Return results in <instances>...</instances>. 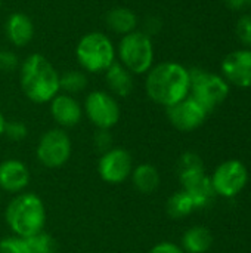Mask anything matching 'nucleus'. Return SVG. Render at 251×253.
I'll return each mask as SVG.
<instances>
[{
    "mask_svg": "<svg viewBox=\"0 0 251 253\" xmlns=\"http://www.w3.org/2000/svg\"><path fill=\"white\" fill-rule=\"evenodd\" d=\"M180 182L183 185V190L192 199L195 209H201V208L209 206L216 196L212 179L209 176H206L204 172L186 176V178L180 179Z\"/></svg>",
    "mask_w": 251,
    "mask_h": 253,
    "instance_id": "obj_15",
    "label": "nucleus"
},
{
    "mask_svg": "<svg viewBox=\"0 0 251 253\" xmlns=\"http://www.w3.org/2000/svg\"><path fill=\"white\" fill-rule=\"evenodd\" d=\"M19 59L18 55L12 50H0V70L4 73H12L15 70H19Z\"/></svg>",
    "mask_w": 251,
    "mask_h": 253,
    "instance_id": "obj_28",
    "label": "nucleus"
},
{
    "mask_svg": "<svg viewBox=\"0 0 251 253\" xmlns=\"http://www.w3.org/2000/svg\"><path fill=\"white\" fill-rule=\"evenodd\" d=\"M189 96H192L207 113L220 105L229 95L228 82L203 68L189 70Z\"/></svg>",
    "mask_w": 251,
    "mask_h": 253,
    "instance_id": "obj_6",
    "label": "nucleus"
},
{
    "mask_svg": "<svg viewBox=\"0 0 251 253\" xmlns=\"http://www.w3.org/2000/svg\"><path fill=\"white\" fill-rule=\"evenodd\" d=\"M189 70L178 62H160L146 73V95L166 108L189 96Z\"/></svg>",
    "mask_w": 251,
    "mask_h": 253,
    "instance_id": "obj_1",
    "label": "nucleus"
},
{
    "mask_svg": "<svg viewBox=\"0 0 251 253\" xmlns=\"http://www.w3.org/2000/svg\"><path fill=\"white\" fill-rule=\"evenodd\" d=\"M93 142H95V147L99 151H102V154L112 148V136H111L109 130H107V129H98V132H95Z\"/></svg>",
    "mask_w": 251,
    "mask_h": 253,
    "instance_id": "obj_29",
    "label": "nucleus"
},
{
    "mask_svg": "<svg viewBox=\"0 0 251 253\" xmlns=\"http://www.w3.org/2000/svg\"><path fill=\"white\" fill-rule=\"evenodd\" d=\"M30 184V170L25 163L7 159L0 163V188L7 193H22Z\"/></svg>",
    "mask_w": 251,
    "mask_h": 253,
    "instance_id": "obj_14",
    "label": "nucleus"
},
{
    "mask_svg": "<svg viewBox=\"0 0 251 253\" xmlns=\"http://www.w3.org/2000/svg\"><path fill=\"white\" fill-rule=\"evenodd\" d=\"M213 245V236L206 227H192L182 237V251L186 253H206Z\"/></svg>",
    "mask_w": 251,
    "mask_h": 253,
    "instance_id": "obj_20",
    "label": "nucleus"
},
{
    "mask_svg": "<svg viewBox=\"0 0 251 253\" xmlns=\"http://www.w3.org/2000/svg\"><path fill=\"white\" fill-rule=\"evenodd\" d=\"M84 113L90 123L107 130L114 127L121 117L118 101L105 90H93L86 96Z\"/></svg>",
    "mask_w": 251,
    "mask_h": 253,
    "instance_id": "obj_8",
    "label": "nucleus"
},
{
    "mask_svg": "<svg viewBox=\"0 0 251 253\" xmlns=\"http://www.w3.org/2000/svg\"><path fill=\"white\" fill-rule=\"evenodd\" d=\"M24 95L34 104H47L59 92V73L41 53L28 55L19 65Z\"/></svg>",
    "mask_w": 251,
    "mask_h": 253,
    "instance_id": "obj_2",
    "label": "nucleus"
},
{
    "mask_svg": "<svg viewBox=\"0 0 251 253\" xmlns=\"http://www.w3.org/2000/svg\"><path fill=\"white\" fill-rule=\"evenodd\" d=\"M0 253H31L24 237L9 236L0 240Z\"/></svg>",
    "mask_w": 251,
    "mask_h": 253,
    "instance_id": "obj_25",
    "label": "nucleus"
},
{
    "mask_svg": "<svg viewBox=\"0 0 251 253\" xmlns=\"http://www.w3.org/2000/svg\"><path fill=\"white\" fill-rule=\"evenodd\" d=\"M105 82L111 93L120 98H126L133 90V74L124 68L120 62H114L105 73Z\"/></svg>",
    "mask_w": 251,
    "mask_h": 253,
    "instance_id": "obj_17",
    "label": "nucleus"
},
{
    "mask_svg": "<svg viewBox=\"0 0 251 253\" xmlns=\"http://www.w3.org/2000/svg\"><path fill=\"white\" fill-rule=\"evenodd\" d=\"M223 1L226 3L229 9H234V10H243L251 6V0H223Z\"/></svg>",
    "mask_w": 251,
    "mask_h": 253,
    "instance_id": "obj_31",
    "label": "nucleus"
},
{
    "mask_svg": "<svg viewBox=\"0 0 251 253\" xmlns=\"http://www.w3.org/2000/svg\"><path fill=\"white\" fill-rule=\"evenodd\" d=\"M72 153V142L64 129H50L38 141L36 156L38 162L49 169L64 166Z\"/></svg>",
    "mask_w": 251,
    "mask_h": 253,
    "instance_id": "obj_7",
    "label": "nucleus"
},
{
    "mask_svg": "<svg viewBox=\"0 0 251 253\" xmlns=\"http://www.w3.org/2000/svg\"><path fill=\"white\" fill-rule=\"evenodd\" d=\"M210 179L216 194L231 199L244 190L249 181V172L240 160H228L216 168Z\"/></svg>",
    "mask_w": 251,
    "mask_h": 253,
    "instance_id": "obj_9",
    "label": "nucleus"
},
{
    "mask_svg": "<svg viewBox=\"0 0 251 253\" xmlns=\"http://www.w3.org/2000/svg\"><path fill=\"white\" fill-rule=\"evenodd\" d=\"M4 31L10 44H13L15 47H24L34 37V24L28 15L22 12H15L6 19Z\"/></svg>",
    "mask_w": 251,
    "mask_h": 253,
    "instance_id": "obj_16",
    "label": "nucleus"
},
{
    "mask_svg": "<svg viewBox=\"0 0 251 253\" xmlns=\"http://www.w3.org/2000/svg\"><path fill=\"white\" fill-rule=\"evenodd\" d=\"M50 114L61 127H74L81 122L83 108L72 95L59 92L50 101Z\"/></svg>",
    "mask_w": 251,
    "mask_h": 253,
    "instance_id": "obj_13",
    "label": "nucleus"
},
{
    "mask_svg": "<svg viewBox=\"0 0 251 253\" xmlns=\"http://www.w3.org/2000/svg\"><path fill=\"white\" fill-rule=\"evenodd\" d=\"M9 141L13 142H19L24 141L28 135V129L25 126V123L19 122V120H13V122H6L4 126V133H3Z\"/></svg>",
    "mask_w": 251,
    "mask_h": 253,
    "instance_id": "obj_26",
    "label": "nucleus"
},
{
    "mask_svg": "<svg viewBox=\"0 0 251 253\" xmlns=\"http://www.w3.org/2000/svg\"><path fill=\"white\" fill-rule=\"evenodd\" d=\"M4 219L13 236L28 239L44 230V203L34 193H19L9 202L4 212Z\"/></svg>",
    "mask_w": 251,
    "mask_h": 253,
    "instance_id": "obj_3",
    "label": "nucleus"
},
{
    "mask_svg": "<svg viewBox=\"0 0 251 253\" xmlns=\"http://www.w3.org/2000/svg\"><path fill=\"white\" fill-rule=\"evenodd\" d=\"M0 7H1V0H0Z\"/></svg>",
    "mask_w": 251,
    "mask_h": 253,
    "instance_id": "obj_33",
    "label": "nucleus"
},
{
    "mask_svg": "<svg viewBox=\"0 0 251 253\" xmlns=\"http://www.w3.org/2000/svg\"><path fill=\"white\" fill-rule=\"evenodd\" d=\"M75 56L84 73H105L115 62L117 52L105 33L92 31L78 40Z\"/></svg>",
    "mask_w": 251,
    "mask_h": 253,
    "instance_id": "obj_4",
    "label": "nucleus"
},
{
    "mask_svg": "<svg viewBox=\"0 0 251 253\" xmlns=\"http://www.w3.org/2000/svg\"><path fill=\"white\" fill-rule=\"evenodd\" d=\"M149 253H183L182 248L175 245V243H170V242H161L158 245H155Z\"/></svg>",
    "mask_w": 251,
    "mask_h": 253,
    "instance_id": "obj_30",
    "label": "nucleus"
},
{
    "mask_svg": "<svg viewBox=\"0 0 251 253\" xmlns=\"http://www.w3.org/2000/svg\"><path fill=\"white\" fill-rule=\"evenodd\" d=\"M133 170V159L124 148L115 147L102 154L98 163V172L104 182L111 185L123 184L130 178Z\"/></svg>",
    "mask_w": 251,
    "mask_h": 253,
    "instance_id": "obj_10",
    "label": "nucleus"
},
{
    "mask_svg": "<svg viewBox=\"0 0 251 253\" xmlns=\"http://www.w3.org/2000/svg\"><path fill=\"white\" fill-rule=\"evenodd\" d=\"M27 243H28V248H30V252L31 253H56L58 252V243L56 240L41 231L38 234H34L28 239H25Z\"/></svg>",
    "mask_w": 251,
    "mask_h": 253,
    "instance_id": "obj_23",
    "label": "nucleus"
},
{
    "mask_svg": "<svg viewBox=\"0 0 251 253\" xmlns=\"http://www.w3.org/2000/svg\"><path fill=\"white\" fill-rule=\"evenodd\" d=\"M118 62L133 76L146 74L154 65V43L151 36L135 30L123 36L115 49Z\"/></svg>",
    "mask_w": 251,
    "mask_h": 253,
    "instance_id": "obj_5",
    "label": "nucleus"
},
{
    "mask_svg": "<svg viewBox=\"0 0 251 253\" xmlns=\"http://www.w3.org/2000/svg\"><path fill=\"white\" fill-rule=\"evenodd\" d=\"M207 114L209 113L192 96H186L180 102L172 107H167L169 122L178 130H182V132H191V130L198 129L204 123Z\"/></svg>",
    "mask_w": 251,
    "mask_h": 253,
    "instance_id": "obj_11",
    "label": "nucleus"
},
{
    "mask_svg": "<svg viewBox=\"0 0 251 253\" xmlns=\"http://www.w3.org/2000/svg\"><path fill=\"white\" fill-rule=\"evenodd\" d=\"M132 182L135 188L142 194L154 193L160 185V173L155 166L149 163H143L136 166L132 170Z\"/></svg>",
    "mask_w": 251,
    "mask_h": 253,
    "instance_id": "obj_19",
    "label": "nucleus"
},
{
    "mask_svg": "<svg viewBox=\"0 0 251 253\" xmlns=\"http://www.w3.org/2000/svg\"><path fill=\"white\" fill-rule=\"evenodd\" d=\"M194 209H195L194 202L185 190L175 193L167 200V205H166L167 215L173 219H182V218L191 215Z\"/></svg>",
    "mask_w": 251,
    "mask_h": 253,
    "instance_id": "obj_21",
    "label": "nucleus"
},
{
    "mask_svg": "<svg viewBox=\"0 0 251 253\" xmlns=\"http://www.w3.org/2000/svg\"><path fill=\"white\" fill-rule=\"evenodd\" d=\"M105 22L108 30H111L114 34H118L121 37L138 28L136 13L126 6H115L109 9L105 16Z\"/></svg>",
    "mask_w": 251,
    "mask_h": 253,
    "instance_id": "obj_18",
    "label": "nucleus"
},
{
    "mask_svg": "<svg viewBox=\"0 0 251 253\" xmlns=\"http://www.w3.org/2000/svg\"><path fill=\"white\" fill-rule=\"evenodd\" d=\"M87 87V76L80 70H70L59 74V89L62 93L75 95Z\"/></svg>",
    "mask_w": 251,
    "mask_h": 253,
    "instance_id": "obj_22",
    "label": "nucleus"
},
{
    "mask_svg": "<svg viewBox=\"0 0 251 253\" xmlns=\"http://www.w3.org/2000/svg\"><path fill=\"white\" fill-rule=\"evenodd\" d=\"M4 126H6V119H4V116L1 114V111H0V136L4 133Z\"/></svg>",
    "mask_w": 251,
    "mask_h": 253,
    "instance_id": "obj_32",
    "label": "nucleus"
},
{
    "mask_svg": "<svg viewBox=\"0 0 251 253\" xmlns=\"http://www.w3.org/2000/svg\"><path fill=\"white\" fill-rule=\"evenodd\" d=\"M204 172V165L203 160L200 159L198 154L195 153H185L178 163V173H179V179H183L186 176L195 175Z\"/></svg>",
    "mask_w": 251,
    "mask_h": 253,
    "instance_id": "obj_24",
    "label": "nucleus"
},
{
    "mask_svg": "<svg viewBox=\"0 0 251 253\" xmlns=\"http://www.w3.org/2000/svg\"><path fill=\"white\" fill-rule=\"evenodd\" d=\"M237 37L241 44L251 49V15H243L235 27Z\"/></svg>",
    "mask_w": 251,
    "mask_h": 253,
    "instance_id": "obj_27",
    "label": "nucleus"
},
{
    "mask_svg": "<svg viewBox=\"0 0 251 253\" xmlns=\"http://www.w3.org/2000/svg\"><path fill=\"white\" fill-rule=\"evenodd\" d=\"M223 79L238 87H251V49L228 53L222 61Z\"/></svg>",
    "mask_w": 251,
    "mask_h": 253,
    "instance_id": "obj_12",
    "label": "nucleus"
}]
</instances>
